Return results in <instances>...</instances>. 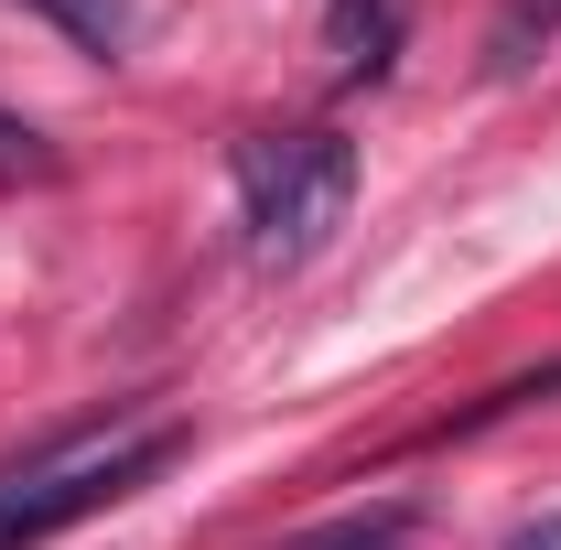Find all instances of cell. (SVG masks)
I'll return each instance as SVG.
<instances>
[{
  "instance_id": "obj_5",
  "label": "cell",
  "mask_w": 561,
  "mask_h": 550,
  "mask_svg": "<svg viewBox=\"0 0 561 550\" xmlns=\"http://www.w3.org/2000/svg\"><path fill=\"white\" fill-rule=\"evenodd\" d=\"M551 33H561V0H507V11H496V33H486V76H518Z\"/></svg>"
},
{
  "instance_id": "obj_2",
  "label": "cell",
  "mask_w": 561,
  "mask_h": 550,
  "mask_svg": "<svg viewBox=\"0 0 561 550\" xmlns=\"http://www.w3.org/2000/svg\"><path fill=\"white\" fill-rule=\"evenodd\" d=\"M238 184H249V249H260V271H302L356 206V151L335 130L260 140V151H238Z\"/></svg>"
},
{
  "instance_id": "obj_4",
  "label": "cell",
  "mask_w": 561,
  "mask_h": 550,
  "mask_svg": "<svg viewBox=\"0 0 561 550\" xmlns=\"http://www.w3.org/2000/svg\"><path fill=\"white\" fill-rule=\"evenodd\" d=\"M33 11L66 33L76 55H130V22H140L130 0H33Z\"/></svg>"
},
{
  "instance_id": "obj_6",
  "label": "cell",
  "mask_w": 561,
  "mask_h": 550,
  "mask_svg": "<svg viewBox=\"0 0 561 550\" xmlns=\"http://www.w3.org/2000/svg\"><path fill=\"white\" fill-rule=\"evenodd\" d=\"M55 173H66V151L33 130V119H11V108H0V184H55Z\"/></svg>"
},
{
  "instance_id": "obj_1",
  "label": "cell",
  "mask_w": 561,
  "mask_h": 550,
  "mask_svg": "<svg viewBox=\"0 0 561 550\" xmlns=\"http://www.w3.org/2000/svg\"><path fill=\"white\" fill-rule=\"evenodd\" d=\"M184 454L173 421H130V432H98V443H66V454H33L22 475H0V550H44L55 529L119 507L130 485H151Z\"/></svg>"
},
{
  "instance_id": "obj_7",
  "label": "cell",
  "mask_w": 561,
  "mask_h": 550,
  "mask_svg": "<svg viewBox=\"0 0 561 550\" xmlns=\"http://www.w3.org/2000/svg\"><path fill=\"white\" fill-rule=\"evenodd\" d=\"M507 550H561V507H551V518H529V529H518Z\"/></svg>"
},
{
  "instance_id": "obj_3",
  "label": "cell",
  "mask_w": 561,
  "mask_h": 550,
  "mask_svg": "<svg viewBox=\"0 0 561 550\" xmlns=\"http://www.w3.org/2000/svg\"><path fill=\"white\" fill-rule=\"evenodd\" d=\"M324 55H335V76H389V55H400V0H335L324 11Z\"/></svg>"
}]
</instances>
